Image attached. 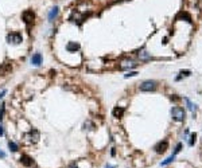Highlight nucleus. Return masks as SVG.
Returning a JSON list of instances; mask_svg holds the SVG:
<instances>
[{
	"mask_svg": "<svg viewBox=\"0 0 202 168\" xmlns=\"http://www.w3.org/2000/svg\"><path fill=\"white\" fill-rule=\"evenodd\" d=\"M181 148H182V144H178V145H177V148H175V151H174V153H172V155H177V153H178L179 151H181Z\"/></svg>",
	"mask_w": 202,
	"mask_h": 168,
	"instance_id": "22",
	"label": "nucleus"
},
{
	"mask_svg": "<svg viewBox=\"0 0 202 168\" xmlns=\"http://www.w3.org/2000/svg\"><path fill=\"white\" fill-rule=\"evenodd\" d=\"M156 89V82L155 81H144L142 85H140V90L142 92H151V90Z\"/></svg>",
	"mask_w": 202,
	"mask_h": 168,
	"instance_id": "4",
	"label": "nucleus"
},
{
	"mask_svg": "<svg viewBox=\"0 0 202 168\" xmlns=\"http://www.w3.org/2000/svg\"><path fill=\"white\" fill-rule=\"evenodd\" d=\"M85 16H86V15H81V14H78V12L74 11L73 14H71V16H70V19H69V20H71V22H78V23H81L82 20L85 19Z\"/></svg>",
	"mask_w": 202,
	"mask_h": 168,
	"instance_id": "7",
	"label": "nucleus"
},
{
	"mask_svg": "<svg viewBox=\"0 0 202 168\" xmlns=\"http://www.w3.org/2000/svg\"><path fill=\"white\" fill-rule=\"evenodd\" d=\"M11 70H12V65H11V63H8V62L3 63V65L0 66V75L10 74V71H11Z\"/></svg>",
	"mask_w": 202,
	"mask_h": 168,
	"instance_id": "6",
	"label": "nucleus"
},
{
	"mask_svg": "<svg viewBox=\"0 0 202 168\" xmlns=\"http://www.w3.org/2000/svg\"><path fill=\"white\" fill-rule=\"evenodd\" d=\"M70 168H78V167H76V165H71V167H70Z\"/></svg>",
	"mask_w": 202,
	"mask_h": 168,
	"instance_id": "27",
	"label": "nucleus"
},
{
	"mask_svg": "<svg viewBox=\"0 0 202 168\" xmlns=\"http://www.w3.org/2000/svg\"><path fill=\"white\" fill-rule=\"evenodd\" d=\"M58 16V7H53L49 12V20L50 22H54V19Z\"/></svg>",
	"mask_w": 202,
	"mask_h": 168,
	"instance_id": "11",
	"label": "nucleus"
},
{
	"mask_svg": "<svg viewBox=\"0 0 202 168\" xmlns=\"http://www.w3.org/2000/svg\"><path fill=\"white\" fill-rule=\"evenodd\" d=\"M136 63L133 61H124L121 63V69H131V67H135Z\"/></svg>",
	"mask_w": 202,
	"mask_h": 168,
	"instance_id": "13",
	"label": "nucleus"
},
{
	"mask_svg": "<svg viewBox=\"0 0 202 168\" xmlns=\"http://www.w3.org/2000/svg\"><path fill=\"white\" fill-rule=\"evenodd\" d=\"M4 110H5V105H1V108H0V121L4 118Z\"/></svg>",
	"mask_w": 202,
	"mask_h": 168,
	"instance_id": "19",
	"label": "nucleus"
},
{
	"mask_svg": "<svg viewBox=\"0 0 202 168\" xmlns=\"http://www.w3.org/2000/svg\"><path fill=\"white\" fill-rule=\"evenodd\" d=\"M171 116L174 118L175 121H183V118H185V110L182 108H179V106H175L171 109Z\"/></svg>",
	"mask_w": 202,
	"mask_h": 168,
	"instance_id": "1",
	"label": "nucleus"
},
{
	"mask_svg": "<svg viewBox=\"0 0 202 168\" xmlns=\"http://www.w3.org/2000/svg\"><path fill=\"white\" fill-rule=\"evenodd\" d=\"M135 75H137V73H136V71H129L128 74H125V77L128 78V77H135Z\"/></svg>",
	"mask_w": 202,
	"mask_h": 168,
	"instance_id": "21",
	"label": "nucleus"
},
{
	"mask_svg": "<svg viewBox=\"0 0 202 168\" xmlns=\"http://www.w3.org/2000/svg\"><path fill=\"white\" fill-rule=\"evenodd\" d=\"M20 163H22L24 167H31L34 161H32V159L30 156H27V155H23V156L20 157Z\"/></svg>",
	"mask_w": 202,
	"mask_h": 168,
	"instance_id": "8",
	"label": "nucleus"
},
{
	"mask_svg": "<svg viewBox=\"0 0 202 168\" xmlns=\"http://www.w3.org/2000/svg\"><path fill=\"white\" fill-rule=\"evenodd\" d=\"M123 114H124V108H115L113 109V117H116V118H120L123 117Z\"/></svg>",
	"mask_w": 202,
	"mask_h": 168,
	"instance_id": "12",
	"label": "nucleus"
},
{
	"mask_svg": "<svg viewBox=\"0 0 202 168\" xmlns=\"http://www.w3.org/2000/svg\"><path fill=\"white\" fill-rule=\"evenodd\" d=\"M167 148H168V141L167 140H163V141H160L159 144L155 147V151L158 153H163V152H166V151H167Z\"/></svg>",
	"mask_w": 202,
	"mask_h": 168,
	"instance_id": "5",
	"label": "nucleus"
},
{
	"mask_svg": "<svg viewBox=\"0 0 202 168\" xmlns=\"http://www.w3.org/2000/svg\"><path fill=\"white\" fill-rule=\"evenodd\" d=\"M22 34L20 32H11L7 35V42L8 43H12V44H19L22 43Z\"/></svg>",
	"mask_w": 202,
	"mask_h": 168,
	"instance_id": "2",
	"label": "nucleus"
},
{
	"mask_svg": "<svg viewBox=\"0 0 202 168\" xmlns=\"http://www.w3.org/2000/svg\"><path fill=\"white\" fill-rule=\"evenodd\" d=\"M66 50L69 51V53H76V51L80 50V44L76 42H69L66 44Z\"/></svg>",
	"mask_w": 202,
	"mask_h": 168,
	"instance_id": "9",
	"label": "nucleus"
},
{
	"mask_svg": "<svg viewBox=\"0 0 202 168\" xmlns=\"http://www.w3.org/2000/svg\"><path fill=\"white\" fill-rule=\"evenodd\" d=\"M174 159H175V155H171L168 159H166L164 161H162V164H160V165H167V164H170V163L174 160Z\"/></svg>",
	"mask_w": 202,
	"mask_h": 168,
	"instance_id": "17",
	"label": "nucleus"
},
{
	"mask_svg": "<svg viewBox=\"0 0 202 168\" xmlns=\"http://www.w3.org/2000/svg\"><path fill=\"white\" fill-rule=\"evenodd\" d=\"M142 58L147 59V58H150V55H147V54H146V51H143V53H142Z\"/></svg>",
	"mask_w": 202,
	"mask_h": 168,
	"instance_id": "23",
	"label": "nucleus"
},
{
	"mask_svg": "<svg viewBox=\"0 0 202 168\" xmlns=\"http://www.w3.org/2000/svg\"><path fill=\"white\" fill-rule=\"evenodd\" d=\"M187 75H190V71H189V70H185V71H183V70H182V71H181V75H179L177 79H181L182 77H187Z\"/></svg>",
	"mask_w": 202,
	"mask_h": 168,
	"instance_id": "18",
	"label": "nucleus"
},
{
	"mask_svg": "<svg viewBox=\"0 0 202 168\" xmlns=\"http://www.w3.org/2000/svg\"><path fill=\"white\" fill-rule=\"evenodd\" d=\"M0 157H5V153H4V152H0Z\"/></svg>",
	"mask_w": 202,
	"mask_h": 168,
	"instance_id": "25",
	"label": "nucleus"
},
{
	"mask_svg": "<svg viewBox=\"0 0 202 168\" xmlns=\"http://www.w3.org/2000/svg\"><path fill=\"white\" fill-rule=\"evenodd\" d=\"M185 101H186V104H187V108H189L191 112H195V110H197V106H195L189 98H185Z\"/></svg>",
	"mask_w": 202,
	"mask_h": 168,
	"instance_id": "15",
	"label": "nucleus"
},
{
	"mask_svg": "<svg viewBox=\"0 0 202 168\" xmlns=\"http://www.w3.org/2000/svg\"><path fill=\"white\" fill-rule=\"evenodd\" d=\"M8 148L11 149L12 152H16V151H18V145H16L14 141H8Z\"/></svg>",
	"mask_w": 202,
	"mask_h": 168,
	"instance_id": "16",
	"label": "nucleus"
},
{
	"mask_svg": "<svg viewBox=\"0 0 202 168\" xmlns=\"http://www.w3.org/2000/svg\"><path fill=\"white\" fill-rule=\"evenodd\" d=\"M177 19H186L189 23H191V16L187 14V12H181L178 16H177Z\"/></svg>",
	"mask_w": 202,
	"mask_h": 168,
	"instance_id": "14",
	"label": "nucleus"
},
{
	"mask_svg": "<svg viewBox=\"0 0 202 168\" xmlns=\"http://www.w3.org/2000/svg\"><path fill=\"white\" fill-rule=\"evenodd\" d=\"M190 143H189V145H194V143H195V139H197V136H195V133H193V135H191L190 136Z\"/></svg>",
	"mask_w": 202,
	"mask_h": 168,
	"instance_id": "20",
	"label": "nucleus"
},
{
	"mask_svg": "<svg viewBox=\"0 0 202 168\" xmlns=\"http://www.w3.org/2000/svg\"><path fill=\"white\" fill-rule=\"evenodd\" d=\"M4 135V129H3V126L0 125V136H3Z\"/></svg>",
	"mask_w": 202,
	"mask_h": 168,
	"instance_id": "24",
	"label": "nucleus"
},
{
	"mask_svg": "<svg viewBox=\"0 0 202 168\" xmlns=\"http://www.w3.org/2000/svg\"><path fill=\"white\" fill-rule=\"evenodd\" d=\"M105 168H115V165H106Z\"/></svg>",
	"mask_w": 202,
	"mask_h": 168,
	"instance_id": "26",
	"label": "nucleus"
},
{
	"mask_svg": "<svg viewBox=\"0 0 202 168\" xmlns=\"http://www.w3.org/2000/svg\"><path fill=\"white\" fill-rule=\"evenodd\" d=\"M22 19L24 20V23L26 24H31V23H34L35 14L31 11V10H26V11L22 14Z\"/></svg>",
	"mask_w": 202,
	"mask_h": 168,
	"instance_id": "3",
	"label": "nucleus"
},
{
	"mask_svg": "<svg viewBox=\"0 0 202 168\" xmlns=\"http://www.w3.org/2000/svg\"><path fill=\"white\" fill-rule=\"evenodd\" d=\"M31 63L34 66H41V63H42V55L39 54V53L34 54L31 57Z\"/></svg>",
	"mask_w": 202,
	"mask_h": 168,
	"instance_id": "10",
	"label": "nucleus"
}]
</instances>
